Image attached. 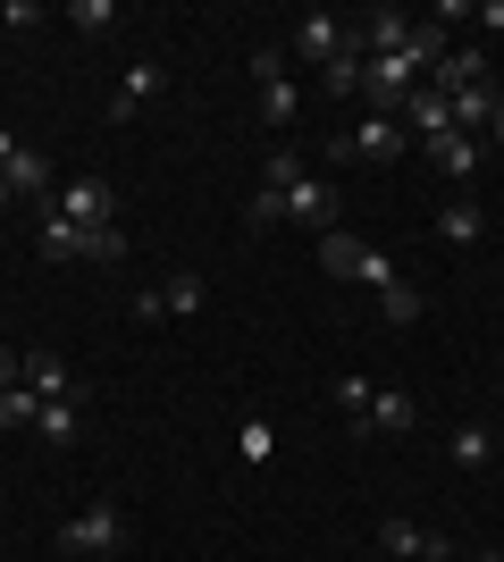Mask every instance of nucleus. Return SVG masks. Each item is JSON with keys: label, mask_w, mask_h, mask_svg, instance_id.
Returning a JSON list of instances; mask_svg holds the SVG:
<instances>
[{"label": "nucleus", "mask_w": 504, "mask_h": 562, "mask_svg": "<svg viewBox=\"0 0 504 562\" xmlns=\"http://www.w3.org/2000/svg\"><path fill=\"white\" fill-rule=\"evenodd\" d=\"M253 85H261V117L278 126V135H287L294 110H303V85L287 76V59H278V50H253Z\"/></svg>", "instance_id": "nucleus-3"}, {"label": "nucleus", "mask_w": 504, "mask_h": 562, "mask_svg": "<svg viewBox=\"0 0 504 562\" xmlns=\"http://www.w3.org/2000/svg\"><path fill=\"white\" fill-rule=\"evenodd\" d=\"M455 462L462 470H488V462H496V428H480V420L455 428Z\"/></svg>", "instance_id": "nucleus-23"}, {"label": "nucleus", "mask_w": 504, "mask_h": 562, "mask_svg": "<svg viewBox=\"0 0 504 562\" xmlns=\"http://www.w3.org/2000/svg\"><path fill=\"white\" fill-rule=\"evenodd\" d=\"M0 177H9V193H18V202H25V193L43 202V186H51V160H43V151H18V160L0 168Z\"/></svg>", "instance_id": "nucleus-20"}, {"label": "nucleus", "mask_w": 504, "mask_h": 562, "mask_svg": "<svg viewBox=\"0 0 504 562\" xmlns=\"http://www.w3.org/2000/svg\"><path fill=\"white\" fill-rule=\"evenodd\" d=\"M34 428H43L51 446H76V437H85V403H43V412H34Z\"/></svg>", "instance_id": "nucleus-19"}, {"label": "nucleus", "mask_w": 504, "mask_h": 562, "mask_svg": "<svg viewBox=\"0 0 504 562\" xmlns=\"http://www.w3.org/2000/svg\"><path fill=\"white\" fill-rule=\"evenodd\" d=\"M361 252H370V244H361L354 227H328V235H320V260H328L336 278H361Z\"/></svg>", "instance_id": "nucleus-18"}, {"label": "nucleus", "mask_w": 504, "mask_h": 562, "mask_svg": "<svg viewBox=\"0 0 504 562\" xmlns=\"http://www.w3.org/2000/svg\"><path fill=\"white\" fill-rule=\"evenodd\" d=\"M336 50H345V18H328V9H312V18L294 25V59H312V68H328Z\"/></svg>", "instance_id": "nucleus-9"}, {"label": "nucleus", "mask_w": 504, "mask_h": 562, "mask_svg": "<svg viewBox=\"0 0 504 562\" xmlns=\"http://www.w3.org/2000/svg\"><path fill=\"white\" fill-rule=\"evenodd\" d=\"M361 285H379V294H387V285H395V260H387V252H361Z\"/></svg>", "instance_id": "nucleus-29"}, {"label": "nucleus", "mask_w": 504, "mask_h": 562, "mask_svg": "<svg viewBox=\"0 0 504 562\" xmlns=\"http://www.w3.org/2000/svg\"><path fill=\"white\" fill-rule=\"evenodd\" d=\"M320 93H361V50H336L320 68Z\"/></svg>", "instance_id": "nucleus-25"}, {"label": "nucleus", "mask_w": 504, "mask_h": 562, "mask_svg": "<svg viewBox=\"0 0 504 562\" xmlns=\"http://www.w3.org/2000/svg\"><path fill=\"white\" fill-rule=\"evenodd\" d=\"M404 428H421V403L404 386H379L370 395V437H404Z\"/></svg>", "instance_id": "nucleus-12"}, {"label": "nucleus", "mask_w": 504, "mask_h": 562, "mask_svg": "<svg viewBox=\"0 0 504 562\" xmlns=\"http://www.w3.org/2000/svg\"><path fill=\"white\" fill-rule=\"evenodd\" d=\"M395 126H404V135H446V126H455V101L446 93H429V85H421V93H404V110H395Z\"/></svg>", "instance_id": "nucleus-10"}, {"label": "nucleus", "mask_w": 504, "mask_h": 562, "mask_svg": "<svg viewBox=\"0 0 504 562\" xmlns=\"http://www.w3.org/2000/svg\"><path fill=\"white\" fill-rule=\"evenodd\" d=\"M471 25H488V43H504V0H480V9H471Z\"/></svg>", "instance_id": "nucleus-31"}, {"label": "nucleus", "mask_w": 504, "mask_h": 562, "mask_svg": "<svg viewBox=\"0 0 504 562\" xmlns=\"http://www.w3.org/2000/svg\"><path fill=\"white\" fill-rule=\"evenodd\" d=\"M202 303H211V285H202V278H168L160 285V311H168V319H193Z\"/></svg>", "instance_id": "nucleus-22"}, {"label": "nucleus", "mask_w": 504, "mask_h": 562, "mask_svg": "<svg viewBox=\"0 0 504 562\" xmlns=\"http://www.w3.org/2000/svg\"><path fill=\"white\" fill-rule=\"evenodd\" d=\"M0 9H9V0H0Z\"/></svg>", "instance_id": "nucleus-37"}, {"label": "nucleus", "mask_w": 504, "mask_h": 562, "mask_svg": "<svg viewBox=\"0 0 504 562\" xmlns=\"http://www.w3.org/2000/svg\"><path fill=\"white\" fill-rule=\"evenodd\" d=\"M404 126H395V117H361V126H354V135H345V143H336V160H404Z\"/></svg>", "instance_id": "nucleus-5"}, {"label": "nucleus", "mask_w": 504, "mask_h": 562, "mask_svg": "<svg viewBox=\"0 0 504 562\" xmlns=\"http://www.w3.org/2000/svg\"><path fill=\"white\" fill-rule=\"evenodd\" d=\"M437 235H446V244H480V235H488V211L471 202V193H455V202L437 211Z\"/></svg>", "instance_id": "nucleus-15"}, {"label": "nucleus", "mask_w": 504, "mask_h": 562, "mask_svg": "<svg viewBox=\"0 0 504 562\" xmlns=\"http://www.w3.org/2000/svg\"><path fill=\"white\" fill-rule=\"evenodd\" d=\"M412 25H421V18H404V9H370V25H361V43H370V59H395V50L412 43Z\"/></svg>", "instance_id": "nucleus-14"}, {"label": "nucleus", "mask_w": 504, "mask_h": 562, "mask_svg": "<svg viewBox=\"0 0 504 562\" xmlns=\"http://www.w3.org/2000/svg\"><path fill=\"white\" fill-rule=\"evenodd\" d=\"M496 135H504V110H496Z\"/></svg>", "instance_id": "nucleus-36"}, {"label": "nucleus", "mask_w": 504, "mask_h": 562, "mask_svg": "<svg viewBox=\"0 0 504 562\" xmlns=\"http://www.w3.org/2000/svg\"><path fill=\"white\" fill-rule=\"evenodd\" d=\"M9 202H18V193H9V177H0V211H9Z\"/></svg>", "instance_id": "nucleus-34"}, {"label": "nucleus", "mask_w": 504, "mask_h": 562, "mask_svg": "<svg viewBox=\"0 0 504 562\" xmlns=\"http://www.w3.org/2000/svg\"><path fill=\"white\" fill-rule=\"evenodd\" d=\"M370 395H379L370 378H336V412L354 420V437H370Z\"/></svg>", "instance_id": "nucleus-21"}, {"label": "nucleus", "mask_w": 504, "mask_h": 562, "mask_svg": "<svg viewBox=\"0 0 504 562\" xmlns=\"http://www.w3.org/2000/svg\"><path fill=\"white\" fill-rule=\"evenodd\" d=\"M379 303H387V319H395V328H412V319H421V294H412V285H404V278L387 285Z\"/></svg>", "instance_id": "nucleus-27"}, {"label": "nucleus", "mask_w": 504, "mask_h": 562, "mask_svg": "<svg viewBox=\"0 0 504 562\" xmlns=\"http://www.w3.org/2000/svg\"><path fill=\"white\" fill-rule=\"evenodd\" d=\"M51 211H59V218H76L85 235H110V227H119V186H110V177H68Z\"/></svg>", "instance_id": "nucleus-2"}, {"label": "nucleus", "mask_w": 504, "mask_h": 562, "mask_svg": "<svg viewBox=\"0 0 504 562\" xmlns=\"http://www.w3.org/2000/svg\"><path fill=\"white\" fill-rule=\"evenodd\" d=\"M34 412H43V395H34L25 378H18V386H0V420H9V428H18V420H34Z\"/></svg>", "instance_id": "nucleus-26"}, {"label": "nucleus", "mask_w": 504, "mask_h": 562, "mask_svg": "<svg viewBox=\"0 0 504 562\" xmlns=\"http://www.w3.org/2000/svg\"><path fill=\"white\" fill-rule=\"evenodd\" d=\"M421 160L446 177V186H471L480 177V135H462V126H446V135H429L421 143Z\"/></svg>", "instance_id": "nucleus-4"}, {"label": "nucleus", "mask_w": 504, "mask_h": 562, "mask_svg": "<svg viewBox=\"0 0 504 562\" xmlns=\"http://www.w3.org/2000/svg\"><path fill=\"white\" fill-rule=\"evenodd\" d=\"M25 386L43 403H85V386H76V370L59 361V352H25Z\"/></svg>", "instance_id": "nucleus-8"}, {"label": "nucleus", "mask_w": 504, "mask_h": 562, "mask_svg": "<svg viewBox=\"0 0 504 562\" xmlns=\"http://www.w3.org/2000/svg\"><path fill=\"white\" fill-rule=\"evenodd\" d=\"M126 546V513H119V495H101V504H85V513L59 529V554L76 562H93V554H119Z\"/></svg>", "instance_id": "nucleus-1"}, {"label": "nucleus", "mask_w": 504, "mask_h": 562, "mask_svg": "<svg viewBox=\"0 0 504 562\" xmlns=\"http://www.w3.org/2000/svg\"><path fill=\"white\" fill-rule=\"evenodd\" d=\"M471 85H488V50H446V59H437L429 68V93H471Z\"/></svg>", "instance_id": "nucleus-11"}, {"label": "nucleus", "mask_w": 504, "mask_h": 562, "mask_svg": "<svg viewBox=\"0 0 504 562\" xmlns=\"http://www.w3.org/2000/svg\"><path fill=\"white\" fill-rule=\"evenodd\" d=\"M287 218L328 235L336 227V186H328V177H294V186H287Z\"/></svg>", "instance_id": "nucleus-6"}, {"label": "nucleus", "mask_w": 504, "mask_h": 562, "mask_svg": "<svg viewBox=\"0 0 504 562\" xmlns=\"http://www.w3.org/2000/svg\"><path fill=\"white\" fill-rule=\"evenodd\" d=\"M471 562H504V554H496V546H488V554H471Z\"/></svg>", "instance_id": "nucleus-35"}, {"label": "nucleus", "mask_w": 504, "mask_h": 562, "mask_svg": "<svg viewBox=\"0 0 504 562\" xmlns=\"http://www.w3.org/2000/svg\"><path fill=\"white\" fill-rule=\"evenodd\" d=\"M496 110H504V93H496V85H471V93H455V126H462V135L496 126Z\"/></svg>", "instance_id": "nucleus-17"}, {"label": "nucleus", "mask_w": 504, "mask_h": 562, "mask_svg": "<svg viewBox=\"0 0 504 562\" xmlns=\"http://www.w3.org/2000/svg\"><path fill=\"white\" fill-rule=\"evenodd\" d=\"M294 177H312V168H303V151H294V143H278V151L261 160V186H269V193H287Z\"/></svg>", "instance_id": "nucleus-24"}, {"label": "nucleus", "mask_w": 504, "mask_h": 562, "mask_svg": "<svg viewBox=\"0 0 504 562\" xmlns=\"http://www.w3.org/2000/svg\"><path fill=\"white\" fill-rule=\"evenodd\" d=\"M34 244H43V260H85V227L59 218L51 202H43V235H34Z\"/></svg>", "instance_id": "nucleus-16"}, {"label": "nucleus", "mask_w": 504, "mask_h": 562, "mask_svg": "<svg viewBox=\"0 0 504 562\" xmlns=\"http://www.w3.org/2000/svg\"><path fill=\"white\" fill-rule=\"evenodd\" d=\"M18 151H25V143H18V135H9V126H0V168H9V160H18Z\"/></svg>", "instance_id": "nucleus-33"}, {"label": "nucleus", "mask_w": 504, "mask_h": 562, "mask_svg": "<svg viewBox=\"0 0 504 562\" xmlns=\"http://www.w3.org/2000/svg\"><path fill=\"white\" fill-rule=\"evenodd\" d=\"M68 25H76V34H101V25H110V0H76Z\"/></svg>", "instance_id": "nucleus-28"}, {"label": "nucleus", "mask_w": 504, "mask_h": 562, "mask_svg": "<svg viewBox=\"0 0 504 562\" xmlns=\"http://www.w3.org/2000/svg\"><path fill=\"white\" fill-rule=\"evenodd\" d=\"M18 378H25V352H9V345H0V386H18Z\"/></svg>", "instance_id": "nucleus-32"}, {"label": "nucleus", "mask_w": 504, "mask_h": 562, "mask_svg": "<svg viewBox=\"0 0 504 562\" xmlns=\"http://www.w3.org/2000/svg\"><path fill=\"white\" fill-rule=\"evenodd\" d=\"M160 85H168V68H160V59H135V68H126V85L110 93V117H135L152 93H160Z\"/></svg>", "instance_id": "nucleus-13"}, {"label": "nucleus", "mask_w": 504, "mask_h": 562, "mask_svg": "<svg viewBox=\"0 0 504 562\" xmlns=\"http://www.w3.org/2000/svg\"><path fill=\"white\" fill-rule=\"evenodd\" d=\"M379 546L387 554H412V562H455V546L437 529H421V520H379Z\"/></svg>", "instance_id": "nucleus-7"}, {"label": "nucleus", "mask_w": 504, "mask_h": 562, "mask_svg": "<svg viewBox=\"0 0 504 562\" xmlns=\"http://www.w3.org/2000/svg\"><path fill=\"white\" fill-rule=\"evenodd\" d=\"M236 453H244V462H269V428H261V420H244V437H236Z\"/></svg>", "instance_id": "nucleus-30"}]
</instances>
